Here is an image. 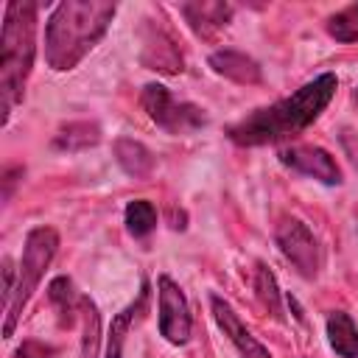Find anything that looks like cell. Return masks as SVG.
<instances>
[{
    "label": "cell",
    "mask_w": 358,
    "mask_h": 358,
    "mask_svg": "<svg viewBox=\"0 0 358 358\" xmlns=\"http://www.w3.org/2000/svg\"><path fill=\"white\" fill-rule=\"evenodd\" d=\"M336 87H338L336 73H322L313 81L294 90L291 95H285L263 109H255L252 115H246L243 120L229 126L227 134L235 145H243V148L291 140L319 120V115L330 106Z\"/></svg>",
    "instance_id": "obj_1"
},
{
    "label": "cell",
    "mask_w": 358,
    "mask_h": 358,
    "mask_svg": "<svg viewBox=\"0 0 358 358\" xmlns=\"http://www.w3.org/2000/svg\"><path fill=\"white\" fill-rule=\"evenodd\" d=\"M117 14L106 0H64L45 22V62L56 73H67L106 36Z\"/></svg>",
    "instance_id": "obj_2"
},
{
    "label": "cell",
    "mask_w": 358,
    "mask_h": 358,
    "mask_svg": "<svg viewBox=\"0 0 358 358\" xmlns=\"http://www.w3.org/2000/svg\"><path fill=\"white\" fill-rule=\"evenodd\" d=\"M36 3L14 0L3 11L0 34V123L11 120L14 106L25 98V84L36 56Z\"/></svg>",
    "instance_id": "obj_3"
},
{
    "label": "cell",
    "mask_w": 358,
    "mask_h": 358,
    "mask_svg": "<svg viewBox=\"0 0 358 358\" xmlns=\"http://www.w3.org/2000/svg\"><path fill=\"white\" fill-rule=\"evenodd\" d=\"M59 252V232L53 227H34L25 235V246H22V257L17 266V285L11 294V302L6 308V322H3V338L14 336L17 322L22 319L25 305L31 302L34 291L39 288L48 266L53 263Z\"/></svg>",
    "instance_id": "obj_4"
},
{
    "label": "cell",
    "mask_w": 358,
    "mask_h": 358,
    "mask_svg": "<svg viewBox=\"0 0 358 358\" xmlns=\"http://www.w3.org/2000/svg\"><path fill=\"white\" fill-rule=\"evenodd\" d=\"M140 106L168 134H190V131H196L207 123V115H204L201 106H196L190 101H176L173 92L165 84H157V81L143 87Z\"/></svg>",
    "instance_id": "obj_5"
},
{
    "label": "cell",
    "mask_w": 358,
    "mask_h": 358,
    "mask_svg": "<svg viewBox=\"0 0 358 358\" xmlns=\"http://www.w3.org/2000/svg\"><path fill=\"white\" fill-rule=\"evenodd\" d=\"M274 243L277 249L282 252V257L305 277V280H313L322 268V249H319V241L316 235L310 232V227L294 215H285L280 218L277 229H274Z\"/></svg>",
    "instance_id": "obj_6"
},
{
    "label": "cell",
    "mask_w": 358,
    "mask_h": 358,
    "mask_svg": "<svg viewBox=\"0 0 358 358\" xmlns=\"http://www.w3.org/2000/svg\"><path fill=\"white\" fill-rule=\"evenodd\" d=\"M140 62L162 76H179L185 70V56L176 36L162 25V20H145L140 31Z\"/></svg>",
    "instance_id": "obj_7"
},
{
    "label": "cell",
    "mask_w": 358,
    "mask_h": 358,
    "mask_svg": "<svg viewBox=\"0 0 358 358\" xmlns=\"http://www.w3.org/2000/svg\"><path fill=\"white\" fill-rule=\"evenodd\" d=\"M157 299H159V333L165 336L168 344H187L193 319H190V305L185 291L179 288L176 280L168 274L157 277Z\"/></svg>",
    "instance_id": "obj_8"
},
{
    "label": "cell",
    "mask_w": 358,
    "mask_h": 358,
    "mask_svg": "<svg viewBox=\"0 0 358 358\" xmlns=\"http://www.w3.org/2000/svg\"><path fill=\"white\" fill-rule=\"evenodd\" d=\"M280 162L322 185H341V168L322 145H285L280 148Z\"/></svg>",
    "instance_id": "obj_9"
},
{
    "label": "cell",
    "mask_w": 358,
    "mask_h": 358,
    "mask_svg": "<svg viewBox=\"0 0 358 358\" xmlns=\"http://www.w3.org/2000/svg\"><path fill=\"white\" fill-rule=\"evenodd\" d=\"M210 310H213V319L218 322L221 333L227 336V341L238 350L241 358H271V352L252 336V330L241 322V316L235 313V308L218 296V294H210Z\"/></svg>",
    "instance_id": "obj_10"
},
{
    "label": "cell",
    "mask_w": 358,
    "mask_h": 358,
    "mask_svg": "<svg viewBox=\"0 0 358 358\" xmlns=\"http://www.w3.org/2000/svg\"><path fill=\"white\" fill-rule=\"evenodd\" d=\"M179 14L190 25V31L201 39H215L232 20L235 6L224 0H196V3H182Z\"/></svg>",
    "instance_id": "obj_11"
},
{
    "label": "cell",
    "mask_w": 358,
    "mask_h": 358,
    "mask_svg": "<svg viewBox=\"0 0 358 358\" xmlns=\"http://www.w3.org/2000/svg\"><path fill=\"white\" fill-rule=\"evenodd\" d=\"M207 62H210L213 73H218L235 84H260L263 81V67L243 50L221 48V50H213Z\"/></svg>",
    "instance_id": "obj_12"
},
{
    "label": "cell",
    "mask_w": 358,
    "mask_h": 358,
    "mask_svg": "<svg viewBox=\"0 0 358 358\" xmlns=\"http://www.w3.org/2000/svg\"><path fill=\"white\" fill-rule=\"evenodd\" d=\"M145 302H148V282H143L137 299L131 305H126L109 324V336H106V358H123V344H126V336L134 324V319L145 310Z\"/></svg>",
    "instance_id": "obj_13"
},
{
    "label": "cell",
    "mask_w": 358,
    "mask_h": 358,
    "mask_svg": "<svg viewBox=\"0 0 358 358\" xmlns=\"http://www.w3.org/2000/svg\"><path fill=\"white\" fill-rule=\"evenodd\" d=\"M327 341L338 358H358V324L347 310H330L327 322Z\"/></svg>",
    "instance_id": "obj_14"
},
{
    "label": "cell",
    "mask_w": 358,
    "mask_h": 358,
    "mask_svg": "<svg viewBox=\"0 0 358 358\" xmlns=\"http://www.w3.org/2000/svg\"><path fill=\"white\" fill-rule=\"evenodd\" d=\"M115 159L123 168V173H129L134 179H148L154 173V154L134 137L115 140Z\"/></svg>",
    "instance_id": "obj_15"
},
{
    "label": "cell",
    "mask_w": 358,
    "mask_h": 358,
    "mask_svg": "<svg viewBox=\"0 0 358 358\" xmlns=\"http://www.w3.org/2000/svg\"><path fill=\"white\" fill-rule=\"evenodd\" d=\"M101 143V126L92 120H70L53 134L56 151H84Z\"/></svg>",
    "instance_id": "obj_16"
},
{
    "label": "cell",
    "mask_w": 358,
    "mask_h": 358,
    "mask_svg": "<svg viewBox=\"0 0 358 358\" xmlns=\"http://www.w3.org/2000/svg\"><path fill=\"white\" fill-rule=\"evenodd\" d=\"M48 299H50V305L59 316V324L73 327L76 316H78V305H81V296L76 294L73 280L70 277H53L50 285H48Z\"/></svg>",
    "instance_id": "obj_17"
},
{
    "label": "cell",
    "mask_w": 358,
    "mask_h": 358,
    "mask_svg": "<svg viewBox=\"0 0 358 358\" xmlns=\"http://www.w3.org/2000/svg\"><path fill=\"white\" fill-rule=\"evenodd\" d=\"M78 319H81V358H98V350H101V313H98V305L90 296H81Z\"/></svg>",
    "instance_id": "obj_18"
},
{
    "label": "cell",
    "mask_w": 358,
    "mask_h": 358,
    "mask_svg": "<svg viewBox=\"0 0 358 358\" xmlns=\"http://www.w3.org/2000/svg\"><path fill=\"white\" fill-rule=\"evenodd\" d=\"M123 221L131 238H145L157 229V207L148 199H134L123 210Z\"/></svg>",
    "instance_id": "obj_19"
},
{
    "label": "cell",
    "mask_w": 358,
    "mask_h": 358,
    "mask_svg": "<svg viewBox=\"0 0 358 358\" xmlns=\"http://www.w3.org/2000/svg\"><path fill=\"white\" fill-rule=\"evenodd\" d=\"M255 294L260 299V305L274 316V319H282V294L277 288V277L268 271L266 263H257L255 266Z\"/></svg>",
    "instance_id": "obj_20"
},
{
    "label": "cell",
    "mask_w": 358,
    "mask_h": 358,
    "mask_svg": "<svg viewBox=\"0 0 358 358\" xmlns=\"http://www.w3.org/2000/svg\"><path fill=\"white\" fill-rule=\"evenodd\" d=\"M327 34L344 45L358 42V3H350L341 11L330 14L327 17Z\"/></svg>",
    "instance_id": "obj_21"
},
{
    "label": "cell",
    "mask_w": 358,
    "mask_h": 358,
    "mask_svg": "<svg viewBox=\"0 0 358 358\" xmlns=\"http://www.w3.org/2000/svg\"><path fill=\"white\" fill-rule=\"evenodd\" d=\"M22 176H25V168H22V165H6V168H3L0 185H3V201H6V204L11 201V196H14L17 185L22 182Z\"/></svg>",
    "instance_id": "obj_22"
},
{
    "label": "cell",
    "mask_w": 358,
    "mask_h": 358,
    "mask_svg": "<svg viewBox=\"0 0 358 358\" xmlns=\"http://www.w3.org/2000/svg\"><path fill=\"white\" fill-rule=\"evenodd\" d=\"M14 358H53V347L45 341H36V338H25L17 347Z\"/></svg>",
    "instance_id": "obj_23"
},
{
    "label": "cell",
    "mask_w": 358,
    "mask_h": 358,
    "mask_svg": "<svg viewBox=\"0 0 358 358\" xmlns=\"http://www.w3.org/2000/svg\"><path fill=\"white\" fill-rule=\"evenodd\" d=\"M14 285H17V268H14L11 257H3V308H8Z\"/></svg>",
    "instance_id": "obj_24"
},
{
    "label": "cell",
    "mask_w": 358,
    "mask_h": 358,
    "mask_svg": "<svg viewBox=\"0 0 358 358\" xmlns=\"http://www.w3.org/2000/svg\"><path fill=\"white\" fill-rule=\"evenodd\" d=\"M352 103H355V109H358V87L352 90Z\"/></svg>",
    "instance_id": "obj_25"
}]
</instances>
